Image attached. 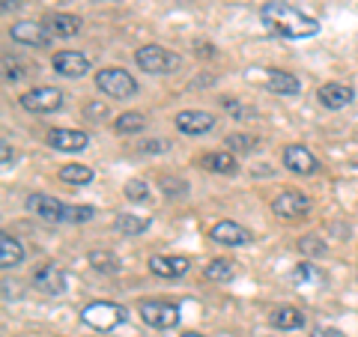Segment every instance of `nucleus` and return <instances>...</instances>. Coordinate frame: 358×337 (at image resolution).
Wrapping results in <instances>:
<instances>
[{
    "label": "nucleus",
    "mask_w": 358,
    "mask_h": 337,
    "mask_svg": "<svg viewBox=\"0 0 358 337\" xmlns=\"http://www.w3.org/2000/svg\"><path fill=\"white\" fill-rule=\"evenodd\" d=\"M96 87L110 99H131L134 93H138V81H134L126 69H117V66L99 72L96 75Z\"/></svg>",
    "instance_id": "39448f33"
},
{
    "label": "nucleus",
    "mask_w": 358,
    "mask_h": 337,
    "mask_svg": "<svg viewBox=\"0 0 358 337\" xmlns=\"http://www.w3.org/2000/svg\"><path fill=\"white\" fill-rule=\"evenodd\" d=\"M209 239L218 242V245H227V248H239V245L251 242V233L236 221H218L215 227L209 230Z\"/></svg>",
    "instance_id": "4468645a"
},
{
    "label": "nucleus",
    "mask_w": 358,
    "mask_h": 337,
    "mask_svg": "<svg viewBox=\"0 0 358 337\" xmlns=\"http://www.w3.org/2000/svg\"><path fill=\"white\" fill-rule=\"evenodd\" d=\"M138 313L141 320L150 325V329H159V331H167V329H176L179 325V308L173 301H164V299H147L138 305Z\"/></svg>",
    "instance_id": "7ed1b4c3"
},
{
    "label": "nucleus",
    "mask_w": 358,
    "mask_h": 337,
    "mask_svg": "<svg viewBox=\"0 0 358 337\" xmlns=\"http://www.w3.org/2000/svg\"><path fill=\"white\" fill-rule=\"evenodd\" d=\"M27 209L36 218H45V221H66L69 218V203H60L57 197H48V194H30Z\"/></svg>",
    "instance_id": "6e6552de"
},
{
    "label": "nucleus",
    "mask_w": 358,
    "mask_h": 337,
    "mask_svg": "<svg viewBox=\"0 0 358 337\" xmlns=\"http://www.w3.org/2000/svg\"><path fill=\"white\" fill-rule=\"evenodd\" d=\"M317 99H320L322 108L341 110V108H346V105L352 102L355 93H352V87H346V84H341V81H331V84H322V87L317 89Z\"/></svg>",
    "instance_id": "2eb2a0df"
},
{
    "label": "nucleus",
    "mask_w": 358,
    "mask_h": 337,
    "mask_svg": "<svg viewBox=\"0 0 358 337\" xmlns=\"http://www.w3.org/2000/svg\"><path fill=\"white\" fill-rule=\"evenodd\" d=\"M3 72H6V81H21V66L18 63H13V60H3Z\"/></svg>",
    "instance_id": "2f4dec72"
},
{
    "label": "nucleus",
    "mask_w": 358,
    "mask_h": 337,
    "mask_svg": "<svg viewBox=\"0 0 358 337\" xmlns=\"http://www.w3.org/2000/svg\"><path fill=\"white\" fill-rule=\"evenodd\" d=\"M313 337H346L341 329H320L317 334H313Z\"/></svg>",
    "instance_id": "c9c22d12"
},
{
    "label": "nucleus",
    "mask_w": 358,
    "mask_h": 337,
    "mask_svg": "<svg viewBox=\"0 0 358 337\" xmlns=\"http://www.w3.org/2000/svg\"><path fill=\"white\" fill-rule=\"evenodd\" d=\"M301 248H305L308 254H322V251H326V245H317L313 236H305V239H301Z\"/></svg>",
    "instance_id": "473e14b6"
},
{
    "label": "nucleus",
    "mask_w": 358,
    "mask_h": 337,
    "mask_svg": "<svg viewBox=\"0 0 358 337\" xmlns=\"http://www.w3.org/2000/svg\"><path fill=\"white\" fill-rule=\"evenodd\" d=\"M233 275H236V263H230V260H212V263L203 268V278H206V280H218V284L230 280Z\"/></svg>",
    "instance_id": "bb28decb"
},
{
    "label": "nucleus",
    "mask_w": 358,
    "mask_h": 337,
    "mask_svg": "<svg viewBox=\"0 0 358 337\" xmlns=\"http://www.w3.org/2000/svg\"><path fill=\"white\" fill-rule=\"evenodd\" d=\"M203 167L212 173H221V176H233L239 171V164H236V155H233L230 150H221V152H209L203 155Z\"/></svg>",
    "instance_id": "6ab92c4d"
},
{
    "label": "nucleus",
    "mask_w": 358,
    "mask_h": 337,
    "mask_svg": "<svg viewBox=\"0 0 358 337\" xmlns=\"http://www.w3.org/2000/svg\"><path fill=\"white\" fill-rule=\"evenodd\" d=\"M90 266L96 268V272H105V275H117L120 272V257L110 254V251H90Z\"/></svg>",
    "instance_id": "b1692460"
},
{
    "label": "nucleus",
    "mask_w": 358,
    "mask_h": 337,
    "mask_svg": "<svg viewBox=\"0 0 358 337\" xmlns=\"http://www.w3.org/2000/svg\"><path fill=\"white\" fill-rule=\"evenodd\" d=\"M224 110H230L233 117H242V114H245V110H242V105L236 102V99H224Z\"/></svg>",
    "instance_id": "72a5a7b5"
},
{
    "label": "nucleus",
    "mask_w": 358,
    "mask_h": 337,
    "mask_svg": "<svg viewBox=\"0 0 358 337\" xmlns=\"http://www.w3.org/2000/svg\"><path fill=\"white\" fill-rule=\"evenodd\" d=\"M21 108L30 110V114H54V110L63 108V93L54 87H36L21 96Z\"/></svg>",
    "instance_id": "0eeeda50"
},
{
    "label": "nucleus",
    "mask_w": 358,
    "mask_h": 337,
    "mask_svg": "<svg viewBox=\"0 0 358 337\" xmlns=\"http://www.w3.org/2000/svg\"><path fill=\"white\" fill-rule=\"evenodd\" d=\"M18 6H21V0H3V13H13Z\"/></svg>",
    "instance_id": "e433bc0d"
},
{
    "label": "nucleus",
    "mask_w": 358,
    "mask_h": 337,
    "mask_svg": "<svg viewBox=\"0 0 358 337\" xmlns=\"http://www.w3.org/2000/svg\"><path fill=\"white\" fill-rule=\"evenodd\" d=\"M260 18L272 33L287 36V39H308V36H317V30H320V24L310 15L299 13L289 3H266L260 9Z\"/></svg>",
    "instance_id": "f257e3e1"
},
{
    "label": "nucleus",
    "mask_w": 358,
    "mask_h": 337,
    "mask_svg": "<svg viewBox=\"0 0 358 337\" xmlns=\"http://www.w3.org/2000/svg\"><path fill=\"white\" fill-rule=\"evenodd\" d=\"M114 129L117 134H138L147 129V117L138 114V110H131V114H120L117 122H114Z\"/></svg>",
    "instance_id": "a878e982"
},
{
    "label": "nucleus",
    "mask_w": 358,
    "mask_h": 337,
    "mask_svg": "<svg viewBox=\"0 0 358 337\" xmlns=\"http://www.w3.org/2000/svg\"><path fill=\"white\" fill-rule=\"evenodd\" d=\"M126 317H129V310L122 305H114V301H93V305H87L81 310V320L96 331L117 329V325L126 322Z\"/></svg>",
    "instance_id": "f03ea898"
},
{
    "label": "nucleus",
    "mask_w": 358,
    "mask_h": 337,
    "mask_svg": "<svg viewBox=\"0 0 358 337\" xmlns=\"http://www.w3.org/2000/svg\"><path fill=\"white\" fill-rule=\"evenodd\" d=\"M9 36L18 45H30V48H45L51 42V33L45 24H36V21H18V24L9 27Z\"/></svg>",
    "instance_id": "1a4fd4ad"
},
{
    "label": "nucleus",
    "mask_w": 358,
    "mask_h": 337,
    "mask_svg": "<svg viewBox=\"0 0 358 337\" xmlns=\"http://www.w3.org/2000/svg\"><path fill=\"white\" fill-rule=\"evenodd\" d=\"M45 141H48L51 150H60V152H81L90 147V134L78 129H51Z\"/></svg>",
    "instance_id": "9d476101"
},
{
    "label": "nucleus",
    "mask_w": 358,
    "mask_h": 337,
    "mask_svg": "<svg viewBox=\"0 0 358 337\" xmlns=\"http://www.w3.org/2000/svg\"><path fill=\"white\" fill-rule=\"evenodd\" d=\"M268 320H272V325H275V329H281V331H296V329L305 325V313H301L299 308L284 305V308H275Z\"/></svg>",
    "instance_id": "aec40b11"
},
{
    "label": "nucleus",
    "mask_w": 358,
    "mask_h": 337,
    "mask_svg": "<svg viewBox=\"0 0 358 337\" xmlns=\"http://www.w3.org/2000/svg\"><path fill=\"white\" fill-rule=\"evenodd\" d=\"M167 150V141H147L143 143V152H164Z\"/></svg>",
    "instance_id": "f704fd0d"
},
{
    "label": "nucleus",
    "mask_w": 358,
    "mask_h": 337,
    "mask_svg": "<svg viewBox=\"0 0 358 337\" xmlns=\"http://www.w3.org/2000/svg\"><path fill=\"white\" fill-rule=\"evenodd\" d=\"M227 147L236 150V152H251L254 150V138H248V134H230Z\"/></svg>",
    "instance_id": "c85d7f7f"
},
{
    "label": "nucleus",
    "mask_w": 358,
    "mask_h": 337,
    "mask_svg": "<svg viewBox=\"0 0 358 337\" xmlns=\"http://www.w3.org/2000/svg\"><path fill=\"white\" fill-rule=\"evenodd\" d=\"M33 284H36V289H42V293H48V296H60V293H66V272L57 263H45V266L36 268Z\"/></svg>",
    "instance_id": "ddd939ff"
},
{
    "label": "nucleus",
    "mask_w": 358,
    "mask_h": 337,
    "mask_svg": "<svg viewBox=\"0 0 358 337\" xmlns=\"http://www.w3.org/2000/svg\"><path fill=\"white\" fill-rule=\"evenodd\" d=\"M182 337H203V334H197V331H188V334H182Z\"/></svg>",
    "instance_id": "4c0bfd02"
},
{
    "label": "nucleus",
    "mask_w": 358,
    "mask_h": 337,
    "mask_svg": "<svg viewBox=\"0 0 358 337\" xmlns=\"http://www.w3.org/2000/svg\"><path fill=\"white\" fill-rule=\"evenodd\" d=\"M284 167L293 173H301V176H310L320 171V162L317 155H313L308 147H301V143H293V147L284 150Z\"/></svg>",
    "instance_id": "f8f14e48"
},
{
    "label": "nucleus",
    "mask_w": 358,
    "mask_h": 337,
    "mask_svg": "<svg viewBox=\"0 0 358 337\" xmlns=\"http://www.w3.org/2000/svg\"><path fill=\"white\" fill-rule=\"evenodd\" d=\"M60 179L69 185H87V182H93V171H90L87 164H63Z\"/></svg>",
    "instance_id": "393cba45"
},
{
    "label": "nucleus",
    "mask_w": 358,
    "mask_h": 337,
    "mask_svg": "<svg viewBox=\"0 0 358 337\" xmlns=\"http://www.w3.org/2000/svg\"><path fill=\"white\" fill-rule=\"evenodd\" d=\"M272 209H275L278 218H284V221H299V218H305L308 212H310V197L301 194V191L287 188V191H281V194L275 197Z\"/></svg>",
    "instance_id": "423d86ee"
},
{
    "label": "nucleus",
    "mask_w": 358,
    "mask_h": 337,
    "mask_svg": "<svg viewBox=\"0 0 358 337\" xmlns=\"http://www.w3.org/2000/svg\"><path fill=\"white\" fill-rule=\"evenodd\" d=\"M45 27H48L51 36L72 39V36H78V33H81L84 21L78 18V15H69V13H57V15H51L48 21H45Z\"/></svg>",
    "instance_id": "f3484780"
},
{
    "label": "nucleus",
    "mask_w": 358,
    "mask_h": 337,
    "mask_svg": "<svg viewBox=\"0 0 358 337\" xmlns=\"http://www.w3.org/2000/svg\"><path fill=\"white\" fill-rule=\"evenodd\" d=\"M176 129L182 134H206V131L215 129V117L206 114V110H179Z\"/></svg>",
    "instance_id": "dca6fc26"
},
{
    "label": "nucleus",
    "mask_w": 358,
    "mask_h": 337,
    "mask_svg": "<svg viewBox=\"0 0 358 337\" xmlns=\"http://www.w3.org/2000/svg\"><path fill=\"white\" fill-rule=\"evenodd\" d=\"M93 215H96V209H93V206H69V218H66V221L81 224V221H90Z\"/></svg>",
    "instance_id": "c756f323"
},
{
    "label": "nucleus",
    "mask_w": 358,
    "mask_h": 337,
    "mask_svg": "<svg viewBox=\"0 0 358 337\" xmlns=\"http://www.w3.org/2000/svg\"><path fill=\"white\" fill-rule=\"evenodd\" d=\"M134 60L150 75H167V72L179 69V54L162 48V45H143V48H138V54H134Z\"/></svg>",
    "instance_id": "20e7f679"
},
{
    "label": "nucleus",
    "mask_w": 358,
    "mask_h": 337,
    "mask_svg": "<svg viewBox=\"0 0 358 337\" xmlns=\"http://www.w3.org/2000/svg\"><path fill=\"white\" fill-rule=\"evenodd\" d=\"M150 268H152V275H159V278H179V275H185L188 272V260L185 257H152L150 260Z\"/></svg>",
    "instance_id": "a211bd4d"
},
{
    "label": "nucleus",
    "mask_w": 358,
    "mask_h": 337,
    "mask_svg": "<svg viewBox=\"0 0 358 337\" xmlns=\"http://www.w3.org/2000/svg\"><path fill=\"white\" fill-rule=\"evenodd\" d=\"M117 230L122 236H141V233L150 230V218L131 215V212H120V215H117Z\"/></svg>",
    "instance_id": "5701e85b"
},
{
    "label": "nucleus",
    "mask_w": 358,
    "mask_h": 337,
    "mask_svg": "<svg viewBox=\"0 0 358 337\" xmlns=\"http://www.w3.org/2000/svg\"><path fill=\"white\" fill-rule=\"evenodd\" d=\"M268 89H275V93H281V96H296L301 84H299V78L296 75H289L284 69H268Z\"/></svg>",
    "instance_id": "4be33fe9"
},
{
    "label": "nucleus",
    "mask_w": 358,
    "mask_h": 337,
    "mask_svg": "<svg viewBox=\"0 0 358 337\" xmlns=\"http://www.w3.org/2000/svg\"><path fill=\"white\" fill-rule=\"evenodd\" d=\"M13 162H15V150H13V143H9V141H0V164L9 167Z\"/></svg>",
    "instance_id": "7c9ffc66"
},
{
    "label": "nucleus",
    "mask_w": 358,
    "mask_h": 337,
    "mask_svg": "<svg viewBox=\"0 0 358 337\" xmlns=\"http://www.w3.org/2000/svg\"><path fill=\"white\" fill-rule=\"evenodd\" d=\"M51 66L63 78H84L90 72V57L81 51H57L51 57Z\"/></svg>",
    "instance_id": "9b49d317"
},
{
    "label": "nucleus",
    "mask_w": 358,
    "mask_h": 337,
    "mask_svg": "<svg viewBox=\"0 0 358 337\" xmlns=\"http://www.w3.org/2000/svg\"><path fill=\"white\" fill-rule=\"evenodd\" d=\"M21 260H24V248L21 242L13 239L9 233L0 236V268H15Z\"/></svg>",
    "instance_id": "412c9836"
},
{
    "label": "nucleus",
    "mask_w": 358,
    "mask_h": 337,
    "mask_svg": "<svg viewBox=\"0 0 358 337\" xmlns=\"http://www.w3.org/2000/svg\"><path fill=\"white\" fill-rule=\"evenodd\" d=\"M126 197L134 200V203H147L150 200V185L141 182V179H131V182L126 185Z\"/></svg>",
    "instance_id": "cd10ccee"
}]
</instances>
